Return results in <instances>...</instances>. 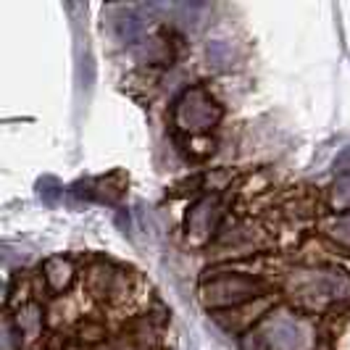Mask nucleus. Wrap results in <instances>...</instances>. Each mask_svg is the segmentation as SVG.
I'll return each mask as SVG.
<instances>
[{
	"instance_id": "1a4fd4ad",
	"label": "nucleus",
	"mask_w": 350,
	"mask_h": 350,
	"mask_svg": "<svg viewBox=\"0 0 350 350\" xmlns=\"http://www.w3.org/2000/svg\"><path fill=\"white\" fill-rule=\"evenodd\" d=\"M16 321H18V327H21L27 334H35L37 329H40V308H37V306H27V308H21Z\"/></svg>"
},
{
	"instance_id": "423d86ee",
	"label": "nucleus",
	"mask_w": 350,
	"mask_h": 350,
	"mask_svg": "<svg viewBox=\"0 0 350 350\" xmlns=\"http://www.w3.org/2000/svg\"><path fill=\"white\" fill-rule=\"evenodd\" d=\"M71 277H74V269H71V263L66 258H51L45 263V280H48V284L55 293L66 290L71 284Z\"/></svg>"
},
{
	"instance_id": "ddd939ff",
	"label": "nucleus",
	"mask_w": 350,
	"mask_h": 350,
	"mask_svg": "<svg viewBox=\"0 0 350 350\" xmlns=\"http://www.w3.org/2000/svg\"><path fill=\"white\" fill-rule=\"evenodd\" d=\"M334 166H337V169H345V166H350V145L342 150V153H340V156L334 158Z\"/></svg>"
},
{
	"instance_id": "9d476101",
	"label": "nucleus",
	"mask_w": 350,
	"mask_h": 350,
	"mask_svg": "<svg viewBox=\"0 0 350 350\" xmlns=\"http://www.w3.org/2000/svg\"><path fill=\"white\" fill-rule=\"evenodd\" d=\"M329 234H332L340 245L350 247V216H340V219H334L332 227H329Z\"/></svg>"
},
{
	"instance_id": "6e6552de",
	"label": "nucleus",
	"mask_w": 350,
	"mask_h": 350,
	"mask_svg": "<svg viewBox=\"0 0 350 350\" xmlns=\"http://www.w3.org/2000/svg\"><path fill=\"white\" fill-rule=\"evenodd\" d=\"M37 193H40V198H42V203L55 206L58 198H61V193H64V187H61V182H58L55 176H42V179L37 182Z\"/></svg>"
},
{
	"instance_id": "f257e3e1",
	"label": "nucleus",
	"mask_w": 350,
	"mask_h": 350,
	"mask_svg": "<svg viewBox=\"0 0 350 350\" xmlns=\"http://www.w3.org/2000/svg\"><path fill=\"white\" fill-rule=\"evenodd\" d=\"M221 119V108L213 103L206 90L190 88L174 108V122L182 132H206Z\"/></svg>"
},
{
	"instance_id": "f03ea898",
	"label": "nucleus",
	"mask_w": 350,
	"mask_h": 350,
	"mask_svg": "<svg viewBox=\"0 0 350 350\" xmlns=\"http://www.w3.org/2000/svg\"><path fill=\"white\" fill-rule=\"evenodd\" d=\"M266 293V284L253 277H243V274H227L219 280H211L203 287V300L211 308H224V306H240L247 298H256Z\"/></svg>"
},
{
	"instance_id": "4468645a",
	"label": "nucleus",
	"mask_w": 350,
	"mask_h": 350,
	"mask_svg": "<svg viewBox=\"0 0 350 350\" xmlns=\"http://www.w3.org/2000/svg\"><path fill=\"white\" fill-rule=\"evenodd\" d=\"M187 350H198V348H195V345H190V348H187Z\"/></svg>"
},
{
	"instance_id": "f8f14e48",
	"label": "nucleus",
	"mask_w": 350,
	"mask_h": 350,
	"mask_svg": "<svg viewBox=\"0 0 350 350\" xmlns=\"http://www.w3.org/2000/svg\"><path fill=\"white\" fill-rule=\"evenodd\" d=\"M92 82H95V64H92L90 55H85V61H82V85L92 88Z\"/></svg>"
},
{
	"instance_id": "0eeeda50",
	"label": "nucleus",
	"mask_w": 350,
	"mask_h": 350,
	"mask_svg": "<svg viewBox=\"0 0 350 350\" xmlns=\"http://www.w3.org/2000/svg\"><path fill=\"white\" fill-rule=\"evenodd\" d=\"M113 29H116L119 40L129 42V40H135L142 32V18L135 11H119V16L113 21Z\"/></svg>"
},
{
	"instance_id": "7ed1b4c3",
	"label": "nucleus",
	"mask_w": 350,
	"mask_h": 350,
	"mask_svg": "<svg viewBox=\"0 0 350 350\" xmlns=\"http://www.w3.org/2000/svg\"><path fill=\"white\" fill-rule=\"evenodd\" d=\"M293 287L306 298H348L350 280L342 271H303Z\"/></svg>"
},
{
	"instance_id": "20e7f679",
	"label": "nucleus",
	"mask_w": 350,
	"mask_h": 350,
	"mask_svg": "<svg viewBox=\"0 0 350 350\" xmlns=\"http://www.w3.org/2000/svg\"><path fill=\"white\" fill-rule=\"evenodd\" d=\"M263 342L269 350H303L308 342V332L293 319H274L263 329Z\"/></svg>"
},
{
	"instance_id": "9b49d317",
	"label": "nucleus",
	"mask_w": 350,
	"mask_h": 350,
	"mask_svg": "<svg viewBox=\"0 0 350 350\" xmlns=\"http://www.w3.org/2000/svg\"><path fill=\"white\" fill-rule=\"evenodd\" d=\"M332 203L334 206H350V174L340 176L332 187Z\"/></svg>"
},
{
	"instance_id": "39448f33",
	"label": "nucleus",
	"mask_w": 350,
	"mask_h": 350,
	"mask_svg": "<svg viewBox=\"0 0 350 350\" xmlns=\"http://www.w3.org/2000/svg\"><path fill=\"white\" fill-rule=\"evenodd\" d=\"M219 200L216 198H203L198 200L193 208H190V216H187V229L193 232L195 237H206V232H211V224L219 213Z\"/></svg>"
}]
</instances>
